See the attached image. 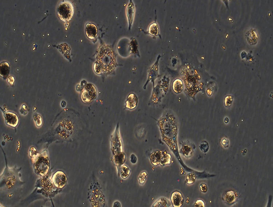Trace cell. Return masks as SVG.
Listing matches in <instances>:
<instances>
[{
  "instance_id": "cell-1",
  "label": "cell",
  "mask_w": 273,
  "mask_h": 207,
  "mask_svg": "<svg viewBox=\"0 0 273 207\" xmlns=\"http://www.w3.org/2000/svg\"><path fill=\"white\" fill-rule=\"evenodd\" d=\"M117 63L115 54L112 48L106 44H102L98 48L97 61L94 70L98 75H109L115 70Z\"/></svg>"
},
{
  "instance_id": "cell-2",
  "label": "cell",
  "mask_w": 273,
  "mask_h": 207,
  "mask_svg": "<svg viewBox=\"0 0 273 207\" xmlns=\"http://www.w3.org/2000/svg\"><path fill=\"white\" fill-rule=\"evenodd\" d=\"M31 157L34 164L35 172L42 176H46L48 173L50 167V163L47 156L41 155L37 153Z\"/></svg>"
},
{
  "instance_id": "cell-3",
  "label": "cell",
  "mask_w": 273,
  "mask_h": 207,
  "mask_svg": "<svg viewBox=\"0 0 273 207\" xmlns=\"http://www.w3.org/2000/svg\"><path fill=\"white\" fill-rule=\"evenodd\" d=\"M57 14L59 19L63 22H68L71 20L74 14L73 4L69 1H61L58 6Z\"/></svg>"
},
{
  "instance_id": "cell-4",
  "label": "cell",
  "mask_w": 273,
  "mask_h": 207,
  "mask_svg": "<svg viewBox=\"0 0 273 207\" xmlns=\"http://www.w3.org/2000/svg\"><path fill=\"white\" fill-rule=\"evenodd\" d=\"M97 96V90L96 87L90 83L86 85L83 89L81 97L84 103H90L93 102Z\"/></svg>"
},
{
  "instance_id": "cell-5",
  "label": "cell",
  "mask_w": 273,
  "mask_h": 207,
  "mask_svg": "<svg viewBox=\"0 0 273 207\" xmlns=\"http://www.w3.org/2000/svg\"><path fill=\"white\" fill-rule=\"evenodd\" d=\"M67 178L66 175L62 171L56 172L53 176L52 181L56 187L62 188L66 183Z\"/></svg>"
},
{
  "instance_id": "cell-6",
  "label": "cell",
  "mask_w": 273,
  "mask_h": 207,
  "mask_svg": "<svg viewBox=\"0 0 273 207\" xmlns=\"http://www.w3.org/2000/svg\"><path fill=\"white\" fill-rule=\"evenodd\" d=\"M5 117L6 124L11 127L15 128L17 126L19 122V119L17 115L12 112H7L1 108Z\"/></svg>"
},
{
  "instance_id": "cell-7",
  "label": "cell",
  "mask_w": 273,
  "mask_h": 207,
  "mask_svg": "<svg viewBox=\"0 0 273 207\" xmlns=\"http://www.w3.org/2000/svg\"><path fill=\"white\" fill-rule=\"evenodd\" d=\"M161 57V56H160V55H158L157 58V60H156L155 63L151 67L150 69H149V72L148 79V81H147V83H146V84L145 85V86H144V89H146V86H147V84L148 83L149 81H152V82H153L154 84V80L157 77V76L158 75V62H159L160 58Z\"/></svg>"
},
{
  "instance_id": "cell-8",
  "label": "cell",
  "mask_w": 273,
  "mask_h": 207,
  "mask_svg": "<svg viewBox=\"0 0 273 207\" xmlns=\"http://www.w3.org/2000/svg\"><path fill=\"white\" fill-rule=\"evenodd\" d=\"M85 32L88 38L90 40H94L98 35L97 27L92 23H87L86 25Z\"/></svg>"
},
{
  "instance_id": "cell-9",
  "label": "cell",
  "mask_w": 273,
  "mask_h": 207,
  "mask_svg": "<svg viewBox=\"0 0 273 207\" xmlns=\"http://www.w3.org/2000/svg\"><path fill=\"white\" fill-rule=\"evenodd\" d=\"M127 17L129 23V29L130 30L132 25L134 19L135 15V8L132 1L130 0L126 9Z\"/></svg>"
},
{
  "instance_id": "cell-10",
  "label": "cell",
  "mask_w": 273,
  "mask_h": 207,
  "mask_svg": "<svg viewBox=\"0 0 273 207\" xmlns=\"http://www.w3.org/2000/svg\"><path fill=\"white\" fill-rule=\"evenodd\" d=\"M138 103V98L134 93H130L127 98L125 107L126 109L133 110L137 107Z\"/></svg>"
},
{
  "instance_id": "cell-11",
  "label": "cell",
  "mask_w": 273,
  "mask_h": 207,
  "mask_svg": "<svg viewBox=\"0 0 273 207\" xmlns=\"http://www.w3.org/2000/svg\"><path fill=\"white\" fill-rule=\"evenodd\" d=\"M173 205L174 207H180L184 203V199L180 192L176 191L172 194L171 197Z\"/></svg>"
},
{
  "instance_id": "cell-12",
  "label": "cell",
  "mask_w": 273,
  "mask_h": 207,
  "mask_svg": "<svg viewBox=\"0 0 273 207\" xmlns=\"http://www.w3.org/2000/svg\"><path fill=\"white\" fill-rule=\"evenodd\" d=\"M10 72V65L6 62H3L0 65V75L4 79L8 77Z\"/></svg>"
},
{
  "instance_id": "cell-13",
  "label": "cell",
  "mask_w": 273,
  "mask_h": 207,
  "mask_svg": "<svg viewBox=\"0 0 273 207\" xmlns=\"http://www.w3.org/2000/svg\"><path fill=\"white\" fill-rule=\"evenodd\" d=\"M161 151H156L153 152L150 155V160L151 163L154 166L160 164L161 160Z\"/></svg>"
},
{
  "instance_id": "cell-14",
  "label": "cell",
  "mask_w": 273,
  "mask_h": 207,
  "mask_svg": "<svg viewBox=\"0 0 273 207\" xmlns=\"http://www.w3.org/2000/svg\"><path fill=\"white\" fill-rule=\"evenodd\" d=\"M173 89L174 92L180 93L184 89V84L181 79H177L173 81L172 84Z\"/></svg>"
},
{
  "instance_id": "cell-15",
  "label": "cell",
  "mask_w": 273,
  "mask_h": 207,
  "mask_svg": "<svg viewBox=\"0 0 273 207\" xmlns=\"http://www.w3.org/2000/svg\"><path fill=\"white\" fill-rule=\"evenodd\" d=\"M237 199V196L233 191H229L225 193L224 196V200L230 204L235 202Z\"/></svg>"
},
{
  "instance_id": "cell-16",
  "label": "cell",
  "mask_w": 273,
  "mask_h": 207,
  "mask_svg": "<svg viewBox=\"0 0 273 207\" xmlns=\"http://www.w3.org/2000/svg\"><path fill=\"white\" fill-rule=\"evenodd\" d=\"M171 155L167 153V151H162L161 160L160 164L161 166H164L170 163Z\"/></svg>"
},
{
  "instance_id": "cell-17",
  "label": "cell",
  "mask_w": 273,
  "mask_h": 207,
  "mask_svg": "<svg viewBox=\"0 0 273 207\" xmlns=\"http://www.w3.org/2000/svg\"><path fill=\"white\" fill-rule=\"evenodd\" d=\"M171 205L168 199L162 198L155 203L153 207H170Z\"/></svg>"
},
{
  "instance_id": "cell-18",
  "label": "cell",
  "mask_w": 273,
  "mask_h": 207,
  "mask_svg": "<svg viewBox=\"0 0 273 207\" xmlns=\"http://www.w3.org/2000/svg\"><path fill=\"white\" fill-rule=\"evenodd\" d=\"M148 31L149 34L153 36L156 37L158 35L159 33V29L158 24L156 23H153L150 25Z\"/></svg>"
},
{
  "instance_id": "cell-19",
  "label": "cell",
  "mask_w": 273,
  "mask_h": 207,
  "mask_svg": "<svg viewBox=\"0 0 273 207\" xmlns=\"http://www.w3.org/2000/svg\"><path fill=\"white\" fill-rule=\"evenodd\" d=\"M120 175L124 179L127 178L130 173V170L127 166L123 165L121 166L120 169Z\"/></svg>"
},
{
  "instance_id": "cell-20",
  "label": "cell",
  "mask_w": 273,
  "mask_h": 207,
  "mask_svg": "<svg viewBox=\"0 0 273 207\" xmlns=\"http://www.w3.org/2000/svg\"><path fill=\"white\" fill-rule=\"evenodd\" d=\"M192 147L189 145L186 144L183 146L182 151L183 154L186 157H188L192 153Z\"/></svg>"
},
{
  "instance_id": "cell-21",
  "label": "cell",
  "mask_w": 273,
  "mask_h": 207,
  "mask_svg": "<svg viewBox=\"0 0 273 207\" xmlns=\"http://www.w3.org/2000/svg\"><path fill=\"white\" fill-rule=\"evenodd\" d=\"M33 118L37 126L38 127L41 126L42 124V121L41 116L40 115L37 114H35Z\"/></svg>"
},
{
  "instance_id": "cell-22",
  "label": "cell",
  "mask_w": 273,
  "mask_h": 207,
  "mask_svg": "<svg viewBox=\"0 0 273 207\" xmlns=\"http://www.w3.org/2000/svg\"><path fill=\"white\" fill-rule=\"evenodd\" d=\"M201 150L204 153H207L208 151L209 146L208 143L205 141H202L200 146Z\"/></svg>"
},
{
  "instance_id": "cell-23",
  "label": "cell",
  "mask_w": 273,
  "mask_h": 207,
  "mask_svg": "<svg viewBox=\"0 0 273 207\" xmlns=\"http://www.w3.org/2000/svg\"><path fill=\"white\" fill-rule=\"evenodd\" d=\"M195 180V175L193 173H189L188 174L186 182L189 184L194 183Z\"/></svg>"
},
{
  "instance_id": "cell-24",
  "label": "cell",
  "mask_w": 273,
  "mask_h": 207,
  "mask_svg": "<svg viewBox=\"0 0 273 207\" xmlns=\"http://www.w3.org/2000/svg\"><path fill=\"white\" fill-rule=\"evenodd\" d=\"M233 97L232 95H228L225 97V105L226 107H229L233 102Z\"/></svg>"
},
{
  "instance_id": "cell-25",
  "label": "cell",
  "mask_w": 273,
  "mask_h": 207,
  "mask_svg": "<svg viewBox=\"0 0 273 207\" xmlns=\"http://www.w3.org/2000/svg\"><path fill=\"white\" fill-rule=\"evenodd\" d=\"M147 175V173L145 172H142L141 173L138 177L140 184H144V183H145Z\"/></svg>"
},
{
  "instance_id": "cell-26",
  "label": "cell",
  "mask_w": 273,
  "mask_h": 207,
  "mask_svg": "<svg viewBox=\"0 0 273 207\" xmlns=\"http://www.w3.org/2000/svg\"><path fill=\"white\" fill-rule=\"evenodd\" d=\"M20 112L21 114L26 115L27 113V108L25 105H22L20 109Z\"/></svg>"
},
{
  "instance_id": "cell-27",
  "label": "cell",
  "mask_w": 273,
  "mask_h": 207,
  "mask_svg": "<svg viewBox=\"0 0 273 207\" xmlns=\"http://www.w3.org/2000/svg\"><path fill=\"white\" fill-rule=\"evenodd\" d=\"M194 206L197 207H205V203H204V202L202 200L199 199L198 200V201H197L196 202H195Z\"/></svg>"
},
{
  "instance_id": "cell-28",
  "label": "cell",
  "mask_w": 273,
  "mask_h": 207,
  "mask_svg": "<svg viewBox=\"0 0 273 207\" xmlns=\"http://www.w3.org/2000/svg\"><path fill=\"white\" fill-rule=\"evenodd\" d=\"M221 143L225 148L228 147L229 146V141L228 139H227L225 138L223 139L222 140Z\"/></svg>"
},
{
  "instance_id": "cell-29",
  "label": "cell",
  "mask_w": 273,
  "mask_h": 207,
  "mask_svg": "<svg viewBox=\"0 0 273 207\" xmlns=\"http://www.w3.org/2000/svg\"><path fill=\"white\" fill-rule=\"evenodd\" d=\"M200 190L202 192H207L208 188L207 185L204 183H202L200 185Z\"/></svg>"
},
{
  "instance_id": "cell-30",
  "label": "cell",
  "mask_w": 273,
  "mask_h": 207,
  "mask_svg": "<svg viewBox=\"0 0 273 207\" xmlns=\"http://www.w3.org/2000/svg\"><path fill=\"white\" fill-rule=\"evenodd\" d=\"M8 82L11 86H13L14 83L15 82V79L13 76H10L8 78Z\"/></svg>"
},
{
  "instance_id": "cell-31",
  "label": "cell",
  "mask_w": 273,
  "mask_h": 207,
  "mask_svg": "<svg viewBox=\"0 0 273 207\" xmlns=\"http://www.w3.org/2000/svg\"><path fill=\"white\" fill-rule=\"evenodd\" d=\"M130 161L132 163L135 164L137 161V157L134 154H132L130 157Z\"/></svg>"
},
{
  "instance_id": "cell-32",
  "label": "cell",
  "mask_w": 273,
  "mask_h": 207,
  "mask_svg": "<svg viewBox=\"0 0 273 207\" xmlns=\"http://www.w3.org/2000/svg\"><path fill=\"white\" fill-rule=\"evenodd\" d=\"M120 203L119 202L116 201L114 203L113 207H121Z\"/></svg>"
},
{
  "instance_id": "cell-33",
  "label": "cell",
  "mask_w": 273,
  "mask_h": 207,
  "mask_svg": "<svg viewBox=\"0 0 273 207\" xmlns=\"http://www.w3.org/2000/svg\"><path fill=\"white\" fill-rule=\"evenodd\" d=\"M224 121L225 123H228L229 122V120L228 118H225Z\"/></svg>"
}]
</instances>
